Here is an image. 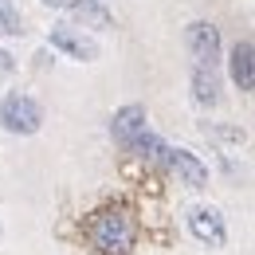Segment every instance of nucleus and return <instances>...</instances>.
Instances as JSON below:
<instances>
[{
	"label": "nucleus",
	"instance_id": "obj_1",
	"mask_svg": "<svg viewBox=\"0 0 255 255\" xmlns=\"http://www.w3.org/2000/svg\"><path fill=\"white\" fill-rule=\"evenodd\" d=\"M137 240V224L129 216V208H102L91 220V244L102 255H129Z\"/></svg>",
	"mask_w": 255,
	"mask_h": 255
},
{
	"label": "nucleus",
	"instance_id": "obj_2",
	"mask_svg": "<svg viewBox=\"0 0 255 255\" xmlns=\"http://www.w3.org/2000/svg\"><path fill=\"white\" fill-rule=\"evenodd\" d=\"M0 126L8 133H35L43 126V106L32 95H4L0 98Z\"/></svg>",
	"mask_w": 255,
	"mask_h": 255
},
{
	"label": "nucleus",
	"instance_id": "obj_3",
	"mask_svg": "<svg viewBox=\"0 0 255 255\" xmlns=\"http://www.w3.org/2000/svg\"><path fill=\"white\" fill-rule=\"evenodd\" d=\"M185 47L196 67H216L220 63V28L208 20H192L185 28Z\"/></svg>",
	"mask_w": 255,
	"mask_h": 255
},
{
	"label": "nucleus",
	"instance_id": "obj_4",
	"mask_svg": "<svg viewBox=\"0 0 255 255\" xmlns=\"http://www.w3.org/2000/svg\"><path fill=\"white\" fill-rule=\"evenodd\" d=\"M185 224H189L192 240H200L204 248H224V244H228V224H224L220 208H212V204H196V208H189Z\"/></svg>",
	"mask_w": 255,
	"mask_h": 255
},
{
	"label": "nucleus",
	"instance_id": "obj_5",
	"mask_svg": "<svg viewBox=\"0 0 255 255\" xmlns=\"http://www.w3.org/2000/svg\"><path fill=\"white\" fill-rule=\"evenodd\" d=\"M47 39H51L55 51H63V55L79 59V63H95L98 59V43L91 35H83L79 28H71V24H55V28L47 32Z\"/></svg>",
	"mask_w": 255,
	"mask_h": 255
},
{
	"label": "nucleus",
	"instance_id": "obj_6",
	"mask_svg": "<svg viewBox=\"0 0 255 255\" xmlns=\"http://www.w3.org/2000/svg\"><path fill=\"white\" fill-rule=\"evenodd\" d=\"M161 165H169V173L181 185H189V189H204L208 185V165L196 157V153H189V149H165Z\"/></svg>",
	"mask_w": 255,
	"mask_h": 255
},
{
	"label": "nucleus",
	"instance_id": "obj_7",
	"mask_svg": "<svg viewBox=\"0 0 255 255\" xmlns=\"http://www.w3.org/2000/svg\"><path fill=\"white\" fill-rule=\"evenodd\" d=\"M141 129H145V106H137V102L122 106V110L114 114V122H110V133H114V141H118L122 149H129V145L137 141Z\"/></svg>",
	"mask_w": 255,
	"mask_h": 255
},
{
	"label": "nucleus",
	"instance_id": "obj_8",
	"mask_svg": "<svg viewBox=\"0 0 255 255\" xmlns=\"http://www.w3.org/2000/svg\"><path fill=\"white\" fill-rule=\"evenodd\" d=\"M228 75L240 91H255V43H236L232 47V59H228Z\"/></svg>",
	"mask_w": 255,
	"mask_h": 255
},
{
	"label": "nucleus",
	"instance_id": "obj_9",
	"mask_svg": "<svg viewBox=\"0 0 255 255\" xmlns=\"http://www.w3.org/2000/svg\"><path fill=\"white\" fill-rule=\"evenodd\" d=\"M67 12H71V20L83 24V28H110V24H114V16L106 12L102 0H71Z\"/></svg>",
	"mask_w": 255,
	"mask_h": 255
},
{
	"label": "nucleus",
	"instance_id": "obj_10",
	"mask_svg": "<svg viewBox=\"0 0 255 255\" xmlns=\"http://www.w3.org/2000/svg\"><path fill=\"white\" fill-rule=\"evenodd\" d=\"M192 102H196V106H216V102H220L216 67H196V71H192Z\"/></svg>",
	"mask_w": 255,
	"mask_h": 255
},
{
	"label": "nucleus",
	"instance_id": "obj_11",
	"mask_svg": "<svg viewBox=\"0 0 255 255\" xmlns=\"http://www.w3.org/2000/svg\"><path fill=\"white\" fill-rule=\"evenodd\" d=\"M129 149H133V153H141V157H149V161H161V157H165L161 137H157V133H149V129H141V133H137V141H133Z\"/></svg>",
	"mask_w": 255,
	"mask_h": 255
},
{
	"label": "nucleus",
	"instance_id": "obj_12",
	"mask_svg": "<svg viewBox=\"0 0 255 255\" xmlns=\"http://www.w3.org/2000/svg\"><path fill=\"white\" fill-rule=\"evenodd\" d=\"M24 32V20H20V12L8 4V0H0V35H20Z\"/></svg>",
	"mask_w": 255,
	"mask_h": 255
},
{
	"label": "nucleus",
	"instance_id": "obj_13",
	"mask_svg": "<svg viewBox=\"0 0 255 255\" xmlns=\"http://www.w3.org/2000/svg\"><path fill=\"white\" fill-rule=\"evenodd\" d=\"M204 133H208V137H216V141H236V145H244V141H248V133H244V129H236V126H208Z\"/></svg>",
	"mask_w": 255,
	"mask_h": 255
},
{
	"label": "nucleus",
	"instance_id": "obj_14",
	"mask_svg": "<svg viewBox=\"0 0 255 255\" xmlns=\"http://www.w3.org/2000/svg\"><path fill=\"white\" fill-rule=\"evenodd\" d=\"M12 71H16V59H12V55H8L4 47H0V79H8Z\"/></svg>",
	"mask_w": 255,
	"mask_h": 255
},
{
	"label": "nucleus",
	"instance_id": "obj_15",
	"mask_svg": "<svg viewBox=\"0 0 255 255\" xmlns=\"http://www.w3.org/2000/svg\"><path fill=\"white\" fill-rule=\"evenodd\" d=\"M39 4H47V8H67L71 0H39Z\"/></svg>",
	"mask_w": 255,
	"mask_h": 255
}]
</instances>
